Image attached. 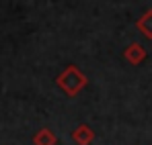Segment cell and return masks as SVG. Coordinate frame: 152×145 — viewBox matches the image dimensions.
Listing matches in <instances>:
<instances>
[{
    "label": "cell",
    "mask_w": 152,
    "mask_h": 145,
    "mask_svg": "<svg viewBox=\"0 0 152 145\" xmlns=\"http://www.w3.org/2000/svg\"><path fill=\"white\" fill-rule=\"evenodd\" d=\"M86 76L80 72L76 66H68L66 70L62 74H58V78H56V84H58V88L64 92V94H68V96H76L84 86H86Z\"/></svg>",
    "instance_id": "cell-1"
},
{
    "label": "cell",
    "mask_w": 152,
    "mask_h": 145,
    "mask_svg": "<svg viewBox=\"0 0 152 145\" xmlns=\"http://www.w3.org/2000/svg\"><path fill=\"white\" fill-rule=\"evenodd\" d=\"M146 47L142 45V43H132V45H127L124 49V57H126L127 63H132V66H140L144 59H146Z\"/></svg>",
    "instance_id": "cell-2"
},
{
    "label": "cell",
    "mask_w": 152,
    "mask_h": 145,
    "mask_svg": "<svg viewBox=\"0 0 152 145\" xmlns=\"http://www.w3.org/2000/svg\"><path fill=\"white\" fill-rule=\"evenodd\" d=\"M72 139L76 145H91L95 141V131L88 125H78L72 131Z\"/></svg>",
    "instance_id": "cell-3"
},
{
    "label": "cell",
    "mask_w": 152,
    "mask_h": 145,
    "mask_svg": "<svg viewBox=\"0 0 152 145\" xmlns=\"http://www.w3.org/2000/svg\"><path fill=\"white\" fill-rule=\"evenodd\" d=\"M136 29H138L146 39H152V8H148V10L136 21Z\"/></svg>",
    "instance_id": "cell-4"
},
{
    "label": "cell",
    "mask_w": 152,
    "mask_h": 145,
    "mask_svg": "<svg viewBox=\"0 0 152 145\" xmlns=\"http://www.w3.org/2000/svg\"><path fill=\"white\" fill-rule=\"evenodd\" d=\"M33 143L35 145H56L58 143V137H56V133L48 129V127H43V129H39L35 135H33Z\"/></svg>",
    "instance_id": "cell-5"
}]
</instances>
